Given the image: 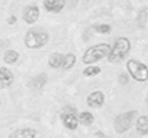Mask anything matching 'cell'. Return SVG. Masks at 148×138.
<instances>
[{"mask_svg":"<svg viewBox=\"0 0 148 138\" xmlns=\"http://www.w3.org/2000/svg\"><path fill=\"white\" fill-rule=\"evenodd\" d=\"M1 99H0V106H1Z\"/></svg>","mask_w":148,"mask_h":138,"instance_id":"cell-23","label":"cell"},{"mask_svg":"<svg viewBox=\"0 0 148 138\" xmlns=\"http://www.w3.org/2000/svg\"><path fill=\"white\" fill-rule=\"evenodd\" d=\"M37 131L31 127L20 128L10 133L8 138H36Z\"/></svg>","mask_w":148,"mask_h":138,"instance_id":"cell-10","label":"cell"},{"mask_svg":"<svg viewBox=\"0 0 148 138\" xmlns=\"http://www.w3.org/2000/svg\"><path fill=\"white\" fill-rule=\"evenodd\" d=\"M119 81L122 85H127L129 82V77L127 74L122 73L119 77Z\"/></svg>","mask_w":148,"mask_h":138,"instance_id":"cell-21","label":"cell"},{"mask_svg":"<svg viewBox=\"0 0 148 138\" xmlns=\"http://www.w3.org/2000/svg\"><path fill=\"white\" fill-rule=\"evenodd\" d=\"M49 34L41 29H31L26 33L24 43L27 49H38L46 46L49 40Z\"/></svg>","mask_w":148,"mask_h":138,"instance_id":"cell-3","label":"cell"},{"mask_svg":"<svg viewBox=\"0 0 148 138\" xmlns=\"http://www.w3.org/2000/svg\"><path fill=\"white\" fill-rule=\"evenodd\" d=\"M43 4L49 12L59 13L64 8L66 0H43Z\"/></svg>","mask_w":148,"mask_h":138,"instance_id":"cell-9","label":"cell"},{"mask_svg":"<svg viewBox=\"0 0 148 138\" xmlns=\"http://www.w3.org/2000/svg\"><path fill=\"white\" fill-rule=\"evenodd\" d=\"M7 23L9 25H14L17 21V18L15 15H11L7 19Z\"/></svg>","mask_w":148,"mask_h":138,"instance_id":"cell-22","label":"cell"},{"mask_svg":"<svg viewBox=\"0 0 148 138\" xmlns=\"http://www.w3.org/2000/svg\"><path fill=\"white\" fill-rule=\"evenodd\" d=\"M94 30L101 34H108L111 32V27L108 24H101L95 25L94 27Z\"/></svg>","mask_w":148,"mask_h":138,"instance_id":"cell-19","label":"cell"},{"mask_svg":"<svg viewBox=\"0 0 148 138\" xmlns=\"http://www.w3.org/2000/svg\"><path fill=\"white\" fill-rule=\"evenodd\" d=\"M20 54L14 50H8L4 53L3 60L7 65H14L18 61Z\"/></svg>","mask_w":148,"mask_h":138,"instance_id":"cell-16","label":"cell"},{"mask_svg":"<svg viewBox=\"0 0 148 138\" xmlns=\"http://www.w3.org/2000/svg\"><path fill=\"white\" fill-rule=\"evenodd\" d=\"M147 13L145 11H141L139 14L138 16V23L139 25H142V24H145L146 20H147Z\"/></svg>","mask_w":148,"mask_h":138,"instance_id":"cell-20","label":"cell"},{"mask_svg":"<svg viewBox=\"0 0 148 138\" xmlns=\"http://www.w3.org/2000/svg\"><path fill=\"white\" fill-rule=\"evenodd\" d=\"M101 72V69L100 67L96 65H90L83 69L82 74L86 77H94L99 75Z\"/></svg>","mask_w":148,"mask_h":138,"instance_id":"cell-18","label":"cell"},{"mask_svg":"<svg viewBox=\"0 0 148 138\" xmlns=\"http://www.w3.org/2000/svg\"><path fill=\"white\" fill-rule=\"evenodd\" d=\"M22 17L25 23L29 25L33 24L39 19L40 9L37 5L27 6L23 10Z\"/></svg>","mask_w":148,"mask_h":138,"instance_id":"cell-6","label":"cell"},{"mask_svg":"<svg viewBox=\"0 0 148 138\" xmlns=\"http://www.w3.org/2000/svg\"><path fill=\"white\" fill-rule=\"evenodd\" d=\"M47 81V75L46 73H40L33 78L31 81V86L36 90H40L44 87Z\"/></svg>","mask_w":148,"mask_h":138,"instance_id":"cell-14","label":"cell"},{"mask_svg":"<svg viewBox=\"0 0 148 138\" xmlns=\"http://www.w3.org/2000/svg\"><path fill=\"white\" fill-rule=\"evenodd\" d=\"M137 110H130L117 116L114 119V127L116 133L121 135L128 131L132 126L134 120L137 117Z\"/></svg>","mask_w":148,"mask_h":138,"instance_id":"cell-5","label":"cell"},{"mask_svg":"<svg viewBox=\"0 0 148 138\" xmlns=\"http://www.w3.org/2000/svg\"><path fill=\"white\" fill-rule=\"evenodd\" d=\"M126 67L129 74L135 81L145 82L148 80V67L145 63L136 59H129Z\"/></svg>","mask_w":148,"mask_h":138,"instance_id":"cell-4","label":"cell"},{"mask_svg":"<svg viewBox=\"0 0 148 138\" xmlns=\"http://www.w3.org/2000/svg\"><path fill=\"white\" fill-rule=\"evenodd\" d=\"M111 46L106 43L93 45L84 52L82 57V63L87 65L95 63L107 57L111 51Z\"/></svg>","mask_w":148,"mask_h":138,"instance_id":"cell-2","label":"cell"},{"mask_svg":"<svg viewBox=\"0 0 148 138\" xmlns=\"http://www.w3.org/2000/svg\"><path fill=\"white\" fill-rule=\"evenodd\" d=\"M94 119L95 118H94L92 114L89 111H82L79 114V117H78L79 123L85 127L90 126L93 123Z\"/></svg>","mask_w":148,"mask_h":138,"instance_id":"cell-17","label":"cell"},{"mask_svg":"<svg viewBox=\"0 0 148 138\" xmlns=\"http://www.w3.org/2000/svg\"><path fill=\"white\" fill-rule=\"evenodd\" d=\"M105 102V95L101 91H96L89 94L86 99L87 105L92 108H101Z\"/></svg>","mask_w":148,"mask_h":138,"instance_id":"cell-7","label":"cell"},{"mask_svg":"<svg viewBox=\"0 0 148 138\" xmlns=\"http://www.w3.org/2000/svg\"><path fill=\"white\" fill-rule=\"evenodd\" d=\"M63 124L64 126L66 129L69 130H75L77 129L78 125H79V120L78 118L74 114L69 113L63 116Z\"/></svg>","mask_w":148,"mask_h":138,"instance_id":"cell-12","label":"cell"},{"mask_svg":"<svg viewBox=\"0 0 148 138\" xmlns=\"http://www.w3.org/2000/svg\"><path fill=\"white\" fill-rule=\"evenodd\" d=\"M64 55L59 53V52H54V53L51 54L49 56V60H48L49 67H51L53 69H58V68L62 67L64 60Z\"/></svg>","mask_w":148,"mask_h":138,"instance_id":"cell-13","label":"cell"},{"mask_svg":"<svg viewBox=\"0 0 148 138\" xmlns=\"http://www.w3.org/2000/svg\"><path fill=\"white\" fill-rule=\"evenodd\" d=\"M14 82V75L6 67H0V90L11 86Z\"/></svg>","mask_w":148,"mask_h":138,"instance_id":"cell-8","label":"cell"},{"mask_svg":"<svg viewBox=\"0 0 148 138\" xmlns=\"http://www.w3.org/2000/svg\"><path fill=\"white\" fill-rule=\"evenodd\" d=\"M77 62V56L73 53H68L64 56L63 63H62V68L64 70L70 69L74 67Z\"/></svg>","mask_w":148,"mask_h":138,"instance_id":"cell-15","label":"cell"},{"mask_svg":"<svg viewBox=\"0 0 148 138\" xmlns=\"http://www.w3.org/2000/svg\"><path fill=\"white\" fill-rule=\"evenodd\" d=\"M136 131L141 135H148V115H141L135 122Z\"/></svg>","mask_w":148,"mask_h":138,"instance_id":"cell-11","label":"cell"},{"mask_svg":"<svg viewBox=\"0 0 148 138\" xmlns=\"http://www.w3.org/2000/svg\"><path fill=\"white\" fill-rule=\"evenodd\" d=\"M132 43L130 39L125 36L117 38L114 47L111 48L109 54L107 56L111 63L117 64L122 62L131 50Z\"/></svg>","mask_w":148,"mask_h":138,"instance_id":"cell-1","label":"cell"}]
</instances>
